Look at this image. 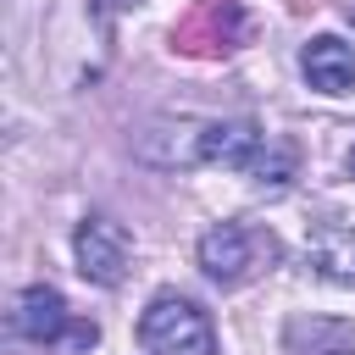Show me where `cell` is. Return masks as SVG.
I'll return each instance as SVG.
<instances>
[{
  "label": "cell",
  "mask_w": 355,
  "mask_h": 355,
  "mask_svg": "<svg viewBox=\"0 0 355 355\" xmlns=\"http://www.w3.org/2000/svg\"><path fill=\"white\" fill-rule=\"evenodd\" d=\"M128 6H139V0H100V11L111 17V11H128Z\"/></svg>",
  "instance_id": "cell-14"
},
{
  "label": "cell",
  "mask_w": 355,
  "mask_h": 355,
  "mask_svg": "<svg viewBox=\"0 0 355 355\" xmlns=\"http://www.w3.org/2000/svg\"><path fill=\"white\" fill-rule=\"evenodd\" d=\"M139 344L150 355H216V333L211 316L189 300V294H155L139 316Z\"/></svg>",
  "instance_id": "cell-1"
},
{
  "label": "cell",
  "mask_w": 355,
  "mask_h": 355,
  "mask_svg": "<svg viewBox=\"0 0 355 355\" xmlns=\"http://www.w3.org/2000/svg\"><path fill=\"white\" fill-rule=\"evenodd\" d=\"M67 327H72L67 300H61L50 283H33V288L17 294V305H11V333H17V338H28V344H55V338H67Z\"/></svg>",
  "instance_id": "cell-6"
},
{
  "label": "cell",
  "mask_w": 355,
  "mask_h": 355,
  "mask_svg": "<svg viewBox=\"0 0 355 355\" xmlns=\"http://www.w3.org/2000/svg\"><path fill=\"white\" fill-rule=\"evenodd\" d=\"M288 11H316V6H327V0H283Z\"/></svg>",
  "instance_id": "cell-13"
},
{
  "label": "cell",
  "mask_w": 355,
  "mask_h": 355,
  "mask_svg": "<svg viewBox=\"0 0 355 355\" xmlns=\"http://www.w3.org/2000/svg\"><path fill=\"white\" fill-rule=\"evenodd\" d=\"M349 172H355V155H349Z\"/></svg>",
  "instance_id": "cell-15"
},
{
  "label": "cell",
  "mask_w": 355,
  "mask_h": 355,
  "mask_svg": "<svg viewBox=\"0 0 355 355\" xmlns=\"http://www.w3.org/2000/svg\"><path fill=\"white\" fill-rule=\"evenodd\" d=\"M250 178L261 183V189H283L288 178H294V150L288 144H261V155H255V166H250Z\"/></svg>",
  "instance_id": "cell-11"
},
{
  "label": "cell",
  "mask_w": 355,
  "mask_h": 355,
  "mask_svg": "<svg viewBox=\"0 0 355 355\" xmlns=\"http://www.w3.org/2000/svg\"><path fill=\"white\" fill-rule=\"evenodd\" d=\"M200 122H161V128H150L144 139H139V161H150V166H194L200 161Z\"/></svg>",
  "instance_id": "cell-10"
},
{
  "label": "cell",
  "mask_w": 355,
  "mask_h": 355,
  "mask_svg": "<svg viewBox=\"0 0 355 355\" xmlns=\"http://www.w3.org/2000/svg\"><path fill=\"white\" fill-rule=\"evenodd\" d=\"M250 33L244 0H194L178 22H172V50L194 55V61H216L227 50H239Z\"/></svg>",
  "instance_id": "cell-2"
},
{
  "label": "cell",
  "mask_w": 355,
  "mask_h": 355,
  "mask_svg": "<svg viewBox=\"0 0 355 355\" xmlns=\"http://www.w3.org/2000/svg\"><path fill=\"white\" fill-rule=\"evenodd\" d=\"M94 338H100V327H94V322H72V327H67V344H72V349H89Z\"/></svg>",
  "instance_id": "cell-12"
},
{
  "label": "cell",
  "mask_w": 355,
  "mask_h": 355,
  "mask_svg": "<svg viewBox=\"0 0 355 355\" xmlns=\"http://www.w3.org/2000/svg\"><path fill=\"white\" fill-rule=\"evenodd\" d=\"M266 133L250 122V116H227V122H205L200 133V161L205 166H227V172H250L255 155H261Z\"/></svg>",
  "instance_id": "cell-5"
},
{
  "label": "cell",
  "mask_w": 355,
  "mask_h": 355,
  "mask_svg": "<svg viewBox=\"0 0 355 355\" xmlns=\"http://www.w3.org/2000/svg\"><path fill=\"white\" fill-rule=\"evenodd\" d=\"M288 355H355V322L344 316H294L283 327Z\"/></svg>",
  "instance_id": "cell-8"
},
{
  "label": "cell",
  "mask_w": 355,
  "mask_h": 355,
  "mask_svg": "<svg viewBox=\"0 0 355 355\" xmlns=\"http://www.w3.org/2000/svg\"><path fill=\"white\" fill-rule=\"evenodd\" d=\"M305 255L327 283L355 288V227H316L305 239Z\"/></svg>",
  "instance_id": "cell-9"
},
{
  "label": "cell",
  "mask_w": 355,
  "mask_h": 355,
  "mask_svg": "<svg viewBox=\"0 0 355 355\" xmlns=\"http://www.w3.org/2000/svg\"><path fill=\"white\" fill-rule=\"evenodd\" d=\"M72 255H78V272L100 288H116L128 277V261H133V233L111 216H83L78 233H72Z\"/></svg>",
  "instance_id": "cell-3"
},
{
  "label": "cell",
  "mask_w": 355,
  "mask_h": 355,
  "mask_svg": "<svg viewBox=\"0 0 355 355\" xmlns=\"http://www.w3.org/2000/svg\"><path fill=\"white\" fill-rule=\"evenodd\" d=\"M277 255L272 233H250L244 222H216L200 233V272L211 283H244L255 272V255Z\"/></svg>",
  "instance_id": "cell-4"
},
{
  "label": "cell",
  "mask_w": 355,
  "mask_h": 355,
  "mask_svg": "<svg viewBox=\"0 0 355 355\" xmlns=\"http://www.w3.org/2000/svg\"><path fill=\"white\" fill-rule=\"evenodd\" d=\"M300 67L311 78V89L322 94H349L355 89V44H344L338 33H322L300 50Z\"/></svg>",
  "instance_id": "cell-7"
}]
</instances>
